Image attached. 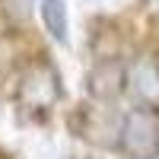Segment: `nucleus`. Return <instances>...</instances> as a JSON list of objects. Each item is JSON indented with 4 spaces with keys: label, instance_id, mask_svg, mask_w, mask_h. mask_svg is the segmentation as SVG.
<instances>
[{
    "label": "nucleus",
    "instance_id": "3",
    "mask_svg": "<svg viewBox=\"0 0 159 159\" xmlns=\"http://www.w3.org/2000/svg\"><path fill=\"white\" fill-rule=\"evenodd\" d=\"M134 89L140 99L147 102H159V67L150 61H143L140 67L134 70Z\"/></svg>",
    "mask_w": 159,
    "mask_h": 159
},
{
    "label": "nucleus",
    "instance_id": "2",
    "mask_svg": "<svg viewBox=\"0 0 159 159\" xmlns=\"http://www.w3.org/2000/svg\"><path fill=\"white\" fill-rule=\"evenodd\" d=\"M42 19H45V29L64 45L67 42V3L64 0H42Z\"/></svg>",
    "mask_w": 159,
    "mask_h": 159
},
{
    "label": "nucleus",
    "instance_id": "1",
    "mask_svg": "<svg viewBox=\"0 0 159 159\" xmlns=\"http://www.w3.org/2000/svg\"><path fill=\"white\" fill-rule=\"evenodd\" d=\"M124 147L140 159L159 153V115L150 108H134L124 121Z\"/></svg>",
    "mask_w": 159,
    "mask_h": 159
}]
</instances>
